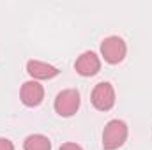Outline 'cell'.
Returning <instances> with one entry per match:
<instances>
[{
	"label": "cell",
	"mask_w": 152,
	"mask_h": 150,
	"mask_svg": "<svg viewBox=\"0 0 152 150\" xmlns=\"http://www.w3.org/2000/svg\"><path fill=\"white\" fill-rule=\"evenodd\" d=\"M127 140V124L124 120H110L103 131V149L117 150L120 149Z\"/></svg>",
	"instance_id": "cell-1"
},
{
	"label": "cell",
	"mask_w": 152,
	"mask_h": 150,
	"mask_svg": "<svg viewBox=\"0 0 152 150\" xmlns=\"http://www.w3.org/2000/svg\"><path fill=\"white\" fill-rule=\"evenodd\" d=\"M127 53V46L124 42V39L117 37V36H110L101 42V57L104 58V62L108 64H120L126 58Z\"/></svg>",
	"instance_id": "cell-2"
},
{
	"label": "cell",
	"mask_w": 152,
	"mask_h": 150,
	"mask_svg": "<svg viewBox=\"0 0 152 150\" xmlns=\"http://www.w3.org/2000/svg\"><path fill=\"white\" fill-rule=\"evenodd\" d=\"M80 92L75 88H67V90H62L57 94L55 97V111L58 113L60 117H73L78 108H80Z\"/></svg>",
	"instance_id": "cell-3"
},
{
	"label": "cell",
	"mask_w": 152,
	"mask_h": 150,
	"mask_svg": "<svg viewBox=\"0 0 152 150\" xmlns=\"http://www.w3.org/2000/svg\"><path fill=\"white\" fill-rule=\"evenodd\" d=\"M90 101H92L94 108L99 110V111L112 110L115 104V90H113V87H112V83H108V81L97 83L94 87V90H92Z\"/></svg>",
	"instance_id": "cell-4"
},
{
	"label": "cell",
	"mask_w": 152,
	"mask_h": 150,
	"mask_svg": "<svg viewBox=\"0 0 152 150\" xmlns=\"http://www.w3.org/2000/svg\"><path fill=\"white\" fill-rule=\"evenodd\" d=\"M20 97H21V103L28 108H34V106H39L44 99V88L42 85L32 79V81H25L21 85V90H20Z\"/></svg>",
	"instance_id": "cell-5"
},
{
	"label": "cell",
	"mask_w": 152,
	"mask_h": 150,
	"mask_svg": "<svg viewBox=\"0 0 152 150\" xmlns=\"http://www.w3.org/2000/svg\"><path fill=\"white\" fill-rule=\"evenodd\" d=\"M75 69L80 76H94L99 73L101 69V58L94 53V51H83L78 58H76Z\"/></svg>",
	"instance_id": "cell-6"
},
{
	"label": "cell",
	"mask_w": 152,
	"mask_h": 150,
	"mask_svg": "<svg viewBox=\"0 0 152 150\" xmlns=\"http://www.w3.org/2000/svg\"><path fill=\"white\" fill-rule=\"evenodd\" d=\"M27 73L34 79H51L58 74V69L39 60H28L27 62Z\"/></svg>",
	"instance_id": "cell-7"
},
{
	"label": "cell",
	"mask_w": 152,
	"mask_h": 150,
	"mask_svg": "<svg viewBox=\"0 0 152 150\" xmlns=\"http://www.w3.org/2000/svg\"><path fill=\"white\" fill-rule=\"evenodd\" d=\"M23 150H51V141L44 134H30L23 141Z\"/></svg>",
	"instance_id": "cell-8"
},
{
	"label": "cell",
	"mask_w": 152,
	"mask_h": 150,
	"mask_svg": "<svg viewBox=\"0 0 152 150\" xmlns=\"http://www.w3.org/2000/svg\"><path fill=\"white\" fill-rule=\"evenodd\" d=\"M0 150H14V145L7 138H0Z\"/></svg>",
	"instance_id": "cell-9"
},
{
	"label": "cell",
	"mask_w": 152,
	"mask_h": 150,
	"mask_svg": "<svg viewBox=\"0 0 152 150\" xmlns=\"http://www.w3.org/2000/svg\"><path fill=\"white\" fill-rule=\"evenodd\" d=\"M58 150H83V149L80 145H76V143H64Z\"/></svg>",
	"instance_id": "cell-10"
}]
</instances>
